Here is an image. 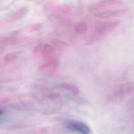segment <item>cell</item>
<instances>
[{
	"mask_svg": "<svg viewBox=\"0 0 134 134\" xmlns=\"http://www.w3.org/2000/svg\"><path fill=\"white\" fill-rule=\"evenodd\" d=\"M100 38V36L98 34H94L91 35L90 37H88L86 39V43L88 45L93 44L96 41L98 40Z\"/></svg>",
	"mask_w": 134,
	"mask_h": 134,
	"instance_id": "13",
	"label": "cell"
},
{
	"mask_svg": "<svg viewBox=\"0 0 134 134\" xmlns=\"http://www.w3.org/2000/svg\"><path fill=\"white\" fill-rule=\"evenodd\" d=\"M59 65V60L57 57L52 60L47 61L41 65L39 67V69L43 74L46 76H52L57 71Z\"/></svg>",
	"mask_w": 134,
	"mask_h": 134,
	"instance_id": "3",
	"label": "cell"
},
{
	"mask_svg": "<svg viewBox=\"0 0 134 134\" xmlns=\"http://www.w3.org/2000/svg\"><path fill=\"white\" fill-rule=\"evenodd\" d=\"M51 43L56 49L62 50L68 46L69 45L66 42L57 39H52Z\"/></svg>",
	"mask_w": 134,
	"mask_h": 134,
	"instance_id": "11",
	"label": "cell"
},
{
	"mask_svg": "<svg viewBox=\"0 0 134 134\" xmlns=\"http://www.w3.org/2000/svg\"><path fill=\"white\" fill-rule=\"evenodd\" d=\"M46 97H47V99L49 101H55L60 99V95L58 93H48Z\"/></svg>",
	"mask_w": 134,
	"mask_h": 134,
	"instance_id": "12",
	"label": "cell"
},
{
	"mask_svg": "<svg viewBox=\"0 0 134 134\" xmlns=\"http://www.w3.org/2000/svg\"><path fill=\"white\" fill-rule=\"evenodd\" d=\"M41 55L42 58L46 62L52 60L57 57L55 56V48L49 44H45L42 50Z\"/></svg>",
	"mask_w": 134,
	"mask_h": 134,
	"instance_id": "8",
	"label": "cell"
},
{
	"mask_svg": "<svg viewBox=\"0 0 134 134\" xmlns=\"http://www.w3.org/2000/svg\"><path fill=\"white\" fill-rule=\"evenodd\" d=\"M134 90V84L131 82L126 83L120 85L113 93L110 100L115 101L122 100L124 96L132 93Z\"/></svg>",
	"mask_w": 134,
	"mask_h": 134,
	"instance_id": "1",
	"label": "cell"
},
{
	"mask_svg": "<svg viewBox=\"0 0 134 134\" xmlns=\"http://www.w3.org/2000/svg\"><path fill=\"white\" fill-rule=\"evenodd\" d=\"M44 45L43 43L40 42V43H38L37 44L35 47L34 49V52L35 53L38 52L40 51H41L42 50V48H43Z\"/></svg>",
	"mask_w": 134,
	"mask_h": 134,
	"instance_id": "15",
	"label": "cell"
},
{
	"mask_svg": "<svg viewBox=\"0 0 134 134\" xmlns=\"http://www.w3.org/2000/svg\"><path fill=\"white\" fill-rule=\"evenodd\" d=\"M88 28L87 24L84 21H80L77 23L75 26V30L76 33L83 34L86 33Z\"/></svg>",
	"mask_w": 134,
	"mask_h": 134,
	"instance_id": "10",
	"label": "cell"
},
{
	"mask_svg": "<svg viewBox=\"0 0 134 134\" xmlns=\"http://www.w3.org/2000/svg\"><path fill=\"white\" fill-rule=\"evenodd\" d=\"M57 88L69 98L77 97L80 93L79 88L70 83H62L59 85Z\"/></svg>",
	"mask_w": 134,
	"mask_h": 134,
	"instance_id": "5",
	"label": "cell"
},
{
	"mask_svg": "<svg viewBox=\"0 0 134 134\" xmlns=\"http://www.w3.org/2000/svg\"><path fill=\"white\" fill-rule=\"evenodd\" d=\"M124 2L122 0H102L95 4H92L89 7L91 11H95L99 9H105L115 6L123 5Z\"/></svg>",
	"mask_w": 134,
	"mask_h": 134,
	"instance_id": "4",
	"label": "cell"
},
{
	"mask_svg": "<svg viewBox=\"0 0 134 134\" xmlns=\"http://www.w3.org/2000/svg\"><path fill=\"white\" fill-rule=\"evenodd\" d=\"M64 126L69 130L80 133L89 134L91 130L87 125L80 121L68 120L64 123Z\"/></svg>",
	"mask_w": 134,
	"mask_h": 134,
	"instance_id": "2",
	"label": "cell"
},
{
	"mask_svg": "<svg viewBox=\"0 0 134 134\" xmlns=\"http://www.w3.org/2000/svg\"><path fill=\"white\" fill-rule=\"evenodd\" d=\"M3 113V110H1L0 109V116Z\"/></svg>",
	"mask_w": 134,
	"mask_h": 134,
	"instance_id": "17",
	"label": "cell"
},
{
	"mask_svg": "<svg viewBox=\"0 0 134 134\" xmlns=\"http://www.w3.org/2000/svg\"><path fill=\"white\" fill-rule=\"evenodd\" d=\"M127 11L126 9H107L97 13L95 14V16L100 19H109L123 15Z\"/></svg>",
	"mask_w": 134,
	"mask_h": 134,
	"instance_id": "7",
	"label": "cell"
},
{
	"mask_svg": "<svg viewBox=\"0 0 134 134\" xmlns=\"http://www.w3.org/2000/svg\"><path fill=\"white\" fill-rule=\"evenodd\" d=\"M118 21H109L101 24L97 26L96 31L100 34H107L114 30L119 25Z\"/></svg>",
	"mask_w": 134,
	"mask_h": 134,
	"instance_id": "6",
	"label": "cell"
},
{
	"mask_svg": "<svg viewBox=\"0 0 134 134\" xmlns=\"http://www.w3.org/2000/svg\"><path fill=\"white\" fill-rule=\"evenodd\" d=\"M28 12V8L24 7L19 9L12 17L11 20L13 22L17 21L25 16Z\"/></svg>",
	"mask_w": 134,
	"mask_h": 134,
	"instance_id": "9",
	"label": "cell"
},
{
	"mask_svg": "<svg viewBox=\"0 0 134 134\" xmlns=\"http://www.w3.org/2000/svg\"><path fill=\"white\" fill-rule=\"evenodd\" d=\"M79 6L80 8H82L83 6V0H78Z\"/></svg>",
	"mask_w": 134,
	"mask_h": 134,
	"instance_id": "16",
	"label": "cell"
},
{
	"mask_svg": "<svg viewBox=\"0 0 134 134\" xmlns=\"http://www.w3.org/2000/svg\"><path fill=\"white\" fill-rule=\"evenodd\" d=\"M42 27V24L41 23H37L33 24L30 25L29 26V29L30 31H35L40 30Z\"/></svg>",
	"mask_w": 134,
	"mask_h": 134,
	"instance_id": "14",
	"label": "cell"
}]
</instances>
